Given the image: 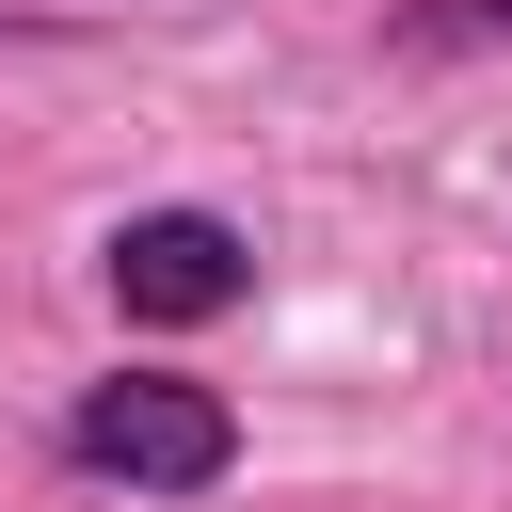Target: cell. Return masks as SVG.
Here are the masks:
<instances>
[{"label":"cell","mask_w":512,"mask_h":512,"mask_svg":"<svg viewBox=\"0 0 512 512\" xmlns=\"http://www.w3.org/2000/svg\"><path fill=\"white\" fill-rule=\"evenodd\" d=\"M64 448H80L96 480H144V496H208V480L240 464V416H224L208 384H160V368H128V384H96V400L64 416Z\"/></svg>","instance_id":"obj_1"},{"label":"cell","mask_w":512,"mask_h":512,"mask_svg":"<svg viewBox=\"0 0 512 512\" xmlns=\"http://www.w3.org/2000/svg\"><path fill=\"white\" fill-rule=\"evenodd\" d=\"M240 288H256V256H240L224 208H144V224H112V304H128V320H224Z\"/></svg>","instance_id":"obj_2"},{"label":"cell","mask_w":512,"mask_h":512,"mask_svg":"<svg viewBox=\"0 0 512 512\" xmlns=\"http://www.w3.org/2000/svg\"><path fill=\"white\" fill-rule=\"evenodd\" d=\"M416 32H432V48H448V32H512V0H448V16H416Z\"/></svg>","instance_id":"obj_3"}]
</instances>
